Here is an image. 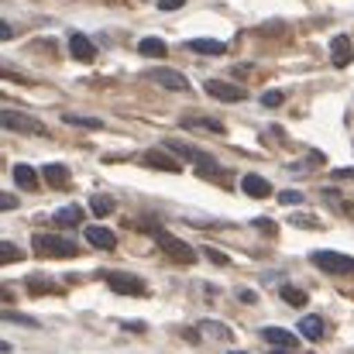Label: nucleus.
I'll use <instances>...</instances> for the list:
<instances>
[{
  "mask_svg": "<svg viewBox=\"0 0 354 354\" xmlns=\"http://www.w3.org/2000/svg\"><path fill=\"white\" fill-rule=\"evenodd\" d=\"M183 124H186V127H203V131H210V134H224V124H221V120H210V118H186Z\"/></svg>",
  "mask_w": 354,
  "mask_h": 354,
  "instance_id": "4be33fe9",
  "label": "nucleus"
},
{
  "mask_svg": "<svg viewBox=\"0 0 354 354\" xmlns=\"http://www.w3.org/2000/svg\"><path fill=\"white\" fill-rule=\"evenodd\" d=\"M165 148H169L172 155H183V158H189L196 169H200V165H207V162H214L207 151H200V148H193V145H186V141H165Z\"/></svg>",
  "mask_w": 354,
  "mask_h": 354,
  "instance_id": "9d476101",
  "label": "nucleus"
},
{
  "mask_svg": "<svg viewBox=\"0 0 354 354\" xmlns=\"http://www.w3.org/2000/svg\"><path fill=\"white\" fill-rule=\"evenodd\" d=\"M31 244L45 258H73V254H80V248L73 241H66V237H59V234H38Z\"/></svg>",
  "mask_w": 354,
  "mask_h": 354,
  "instance_id": "7ed1b4c3",
  "label": "nucleus"
},
{
  "mask_svg": "<svg viewBox=\"0 0 354 354\" xmlns=\"http://www.w3.org/2000/svg\"><path fill=\"white\" fill-rule=\"evenodd\" d=\"M261 337H265L268 344H279V348H296V334H292V330H282V327H265Z\"/></svg>",
  "mask_w": 354,
  "mask_h": 354,
  "instance_id": "2eb2a0df",
  "label": "nucleus"
},
{
  "mask_svg": "<svg viewBox=\"0 0 354 354\" xmlns=\"http://www.w3.org/2000/svg\"><path fill=\"white\" fill-rule=\"evenodd\" d=\"M14 183L21 189H38V172L31 165H14Z\"/></svg>",
  "mask_w": 354,
  "mask_h": 354,
  "instance_id": "a211bd4d",
  "label": "nucleus"
},
{
  "mask_svg": "<svg viewBox=\"0 0 354 354\" xmlns=\"http://www.w3.org/2000/svg\"><path fill=\"white\" fill-rule=\"evenodd\" d=\"M189 52H200V55H224V41H214V38H193V41H189Z\"/></svg>",
  "mask_w": 354,
  "mask_h": 354,
  "instance_id": "f3484780",
  "label": "nucleus"
},
{
  "mask_svg": "<svg viewBox=\"0 0 354 354\" xmlns=\"http://www.w3.org/2000/svg\"><path fill=\"white\" fill-rule=\"evenodd\" d=\"M28 292L31 296H52V292H59V286L48 282V279H41V275H31L28 279Z\"/></svg>",
  "mask_w": 354,
  "mask_h": 354,
  "instance_id": "aec40b11",
  "label": "nucleus"
},
{
  "mask_svg": "<svg viewBox=\"0 0 354 354\" xmlns=\"http://www.w3.org/2000/svg\"><path fill=\"white\" fill-rule=\"evenodd\" d=\"M138 52L141 55H151V59H162L165 55V41L162 38H141L138 41Z\"/></svg>",
  "mask_w": 354,
  "mask_h": 354,
  "instance_id": "412c9836",
  "label": "nucleus"
},
{
  "mask_svg": "<svg viewBox=\"0 0 354 354\" xmlns=\"http://www.w3.org/2000/svg\"><path fill=\"white\" fill-rule=\"evenodd\" d=\"M86 241H90L93 248H100V251H114V244H118L114 231H107V227H100V224L86 227Z\"/></svg>",
  "mask_w": 354,
  "mask_h": 354,
  "instance_id": "ddd939ff",
  "label": "nucleus"
},
{
  "mask_svg": "<svg viewBox=\"0 0 354 354\" xmlns=\"http://www.w3.org/2000/svg\"><path fill=\"white\" fill-rule=\"evenodd\" d=\"M292 224H296V227H320L313 217H292Z\"/></svg>",
  "mask_w": 354,
  "mask_h": 354,
  "instance_id": "72a5a7b5",
  "label": "nucleus"
},
{
  "mask_svg": "<svg viewBox=\"0 0 354 354\" xmlns=\"http://www.w3.org/2000/svg\"><path fill=\"white\" fill-rule=\"evenodd\" d=\"M183 3H186V0H158V10H165V14H169V10H179Z\"/></svg>",
  "mask_w": 354,
  "mask_h": 354,
  "instance_id": "2f4dec72",
  "label": "nucleus"
},
{
  "mask_svg": "<svg viewBox=\"0 0 354 354\" xmlns=\"http://www.w3.org/2000/svg\"><path fill=\"white\" fill-rule=\"evenodd\" d=\"M3 320H10V324H17V327H38L31 317H24V313H14V310H7V313H3Z\"/></svg>",
  "mask_w": 354,
  "mask_h": 354,
  "instance_id": "bb28decb",
  "label": "nucleus"
},
{
  "mask_svg": "<svg viewBox=\"0 0 354 354\" xmlns=\"http://www.w3.org/2000/svg\"><path fill=\"white\" fill-rule=\"evenodd\" d=\"M145 80L155 83V86H162V90H172V93H186L189 90V80L183 73H176V69H148Z\"/></svg>",
  "mask_w": 354,
  "mask_h": 354,
  "instance_id": "20e7f679",
  "label": "nucleus"
},
{
  "mask_svg": "<svg viewBox=\"0 0 354 354\" xmlns=\"http://www.w3.org/2000/svg\"><path fill=\"white\" fill-rule=\"evenodd\" d=\"M124 327H127V330H134V334H145V324H138V320H127Z\"/></svg>",
  "mask_w": 354,
  "mask_h": 354,
  "instance_id": "4c0bfd02",
  "label": "nucleus"
},
{
  "mask_svg": "<svg viewBox=\"0 0 354 354\" xmlns=\"http://www.w3.org/2000/svg\"><path fill=\"white\" fill-rule=\"evenodd\" d=\"M282 299H286L289 306H306L310 296H306L303 289H296V286H282Z\"/></svg>",
  "mask_w": 354,
  "mask_h": 354,
  "instance_id": "a878e982",
  "label": "nucleus"
},
{
  "mask_svg": "<svg viewBox=\"0 0 354 354\" xmlns=\"http://www.w3.org/2000/svg\"><path fill=\"white\" fill-rule=\"evenodd\" d=\"M254 227H258V231H265V234H272V231H275V224H272V221H254Z\"/></svg>",
  "mask_w": 354,
  "mask_h": 354,
  "instance_id": "c9c22d12",
  "label": "nucleus"
},
{
  "mask_svg": "<svg viewBox=\"0 0 354 354\" xmlns=\"http://www.w3.org/2000/svg\"><path fill=\"white\" fill-rule=\"evenodd\" d=\"M107 286L118 292V296H145V282L131 272H111L107 275Z\"/></svg>",
  "mask_w": 354,
  "mask_h": 354,
  "instance_id": "423d86ee",
  "label": "nucleus"
},
{
  "mask_svg": "<svg viewBox=\"0 0 354 354\" xmlns=\"http://www.w3.org/2000/svg\"><path fill=\"white\" fill-rule=\"evenodd\" d=\"M155 241H158V248H162L172 261H179V265H193V261H196V248L186 244L183 237L165 234V231H155Z\"/></svg>",
  "mask_w": 354,
  "mask_h": 354,
  "instance_id": "f03ea898",
  "label": "nucleus"
},
{
  "mask_svg": "<svg viewBox=\"0 0 354 354\" xmlns=\"http://www.w3.org/2000/svg\"><path fill=\"white\" fill-rule=\"evenodd\" d=\"M90 210H93L97 217H111V214H114V200H111V196H93V200H90Z\"/></svg>",
  "mask_w": 354,
  "mask_h": 354,
  "instance_id": "393cba45",
  "label": "nucleus"
},
{
  "mask_svg": "<svg viewBox=\"0 0 354 354\" xmlns=\"http://www.w3.org/2000/svg\"><path fill=\"white\" fill-rule=\"evenodd\" d=\"M282 100H286V97H282L279 90H268V93L261 97V104H265V107H282Z\"/></svg>",
  "mask_w": 354,
  "mask_h": 354,
  "instance_id": "c85d7f7f",
  "label": "nucleus"
},
{
  "mask_svg": "<svg viewBox=\"0 0 354 354\" xmlns=\"http://www.w3.org/2000/svg\"><path fill=\"white\" fill-rule=\"evenodd\" d=\"M237 299H241V303H254V299H258V296H254V292H251V289H241V292H237Z\"/></svg>",
  "mask_w": 354,
  "mask_h": 354,
  "instance_id": "e433bc0d",
  "label": "nucleus"
},
{
  "mask_svg": "<svg viewBox=\"0 0 354 354\" xmlns=\"http://www.w3.org/2000/svg\"><path fill=\"white\" fill-rule=\"evenodd\" d=\"M7 38H14V31H10L7 21H0V41H7Z\"/></svg>",
  "mask_w": 354,
  "mask_h": 354,
  "instance_id": "f704fd0d",
  "label": "nucleus"
},
{
  "mask_svg": "<svg viewBox=\"0 0 354 354\" xmlns=\"http://www.w3.org/2000/svg\"><path fill=\"white\" fill-rule=\"evenodd\" d=\"M299 200H303V193H296V189H282V193H279V203H289V207H292V203H299Z\"/></svg>",
  "mask_w": 354,
  "mask_h": 354,
  "instance_id": "c756f323",
  "label": "nucleus"
},
{
  "mask_svg": "<svg viewBox=\"0 0 354 354\" xmlns=\"http://www.w3.org/2000/svg\"><path fill=\"white\" fill-rule=\"evenodd\" d=\"M227 354H248V351H227Z\"/></svg>",
  "mask_w": 354,
  "mask_h": 354,
  "instance_id": "ea45409f",
  "label": "nucleus"
},
{
  "mask_svg": "<svg viewBox=\"0 0 354 354\" xmlns=\"http://www.w3.org/2000/svg\"><path fill=\"white\" fill-rule=\"evenodd\" d=\"M41 176H45V183L55 186V189H66V186H69V169H66V165H55V162H52V165H45Z\"/></svg>",
  "mask_w": 354,
  "mask_h": 354,
  "instance_id": "dca6fc26",
  "label": "nucleus"
},
{
  "mask_svg": "<svg viewBox=\"0 0 354 354\" xmlns=\"http://www.w3.org/2000/svg\"><path fill=\"white\" fill-rule=\"evenodd\" d=\"M59 227H76V224H83V210L80 207H62V210H55V217H52Z\"/></svg>",
  "mask_w": 354,
  "mask_h": 354,
  "instance_id": "6ab92c4d",
  "label": "nucleus"
},
{
  "mask_svg": "<svg viewBox=\"0 0 354 354\" xmlns=\"http://www.w3.org/2000/svg\"><path fill=\"white\" fill-rule=\"evenodd\" d=\"M141 162H145L148 169H158V172H183V165L172 158L169 148H151V151L141 155Z\"/></svg>",
  "mask_w": 354,
  "mask_h": 354,
  "instance_id": "6e6552de",
  "label": "nucleus"
},
{
  "mask_svg": "<svg viewBox=\"0 0 354 354\" xmlns=\"http://www.w3.org/2000/svg\"><path fill=\"white\" fill-rule=\"evenodd\" d=\"M330 59H334V66L337 69H348L354 62V45L348 35H337L334 41H330Z\"/></svg>",
  "mask_w": 354,
  "mask_h": 354,
  "instance_id": "1a4fd4ad",
  "label": "nucleus"
},
{
  "mask_svg": "<svg viewBox=\"0 0 354 354\" xmlns=\"http://www.w3.org/2000/svg\"><path fill=\"white\" fill-rule=\"evenodd\" d=\"M69 52H73V59H80V62H93V59H97V45H93L86 35H73V38H69Z\"/></svg>",
  "mask_w": 354,
  "mask_h": 354,
  "instance_id": "f8f14e48",
  "label": "nucleus"
},
{
  "mask_svg": "<svg viewBox=\"0 0 354 354\" xmlns=\"http://www.w3.org/2000/svg\"><path fill=\"white\" fill-rule=\"evenodd\" d=\"M313 265L324 268L327 275H341V279L354 275V258L344 251H313Z\"/></svg>",
  "mask_w": 354,
  "mask_h": 354,
  "instance_id": "f257e3e1",
  "label": "nucleus"
},
{
  "mask_svg": "<svg viewBox=\"0 0 354 354\" xmlns=\"http://www.w3.org/2000/svg\"><path fill=\"white\" fill-rule=\"evenodd\" d=\"M0 207H3V210H14V207H17V196L3 193V196H0Z\"/></svg>",
  "mask_w": 354,
  "mask_h": 354,
  "instance_id": "473e14b6",
  "label": "nucleus"
},
{
  "mask_svg": "<svg viewBox=\"0 0 354 354\" xmlns=\"http://www.w3.org/2000/svg\"><path fill=\"white\" fill-rule=\"evenodd\" d=\"M207 258H210L214 265H227V254H221L217 248H207Z\"/></svg>",
  "mask_w": 354,
  "mask_h": 354,
  "instance_id": "7c9ffc66",
  "label": "nucleus"
},
{
  "mask_svg": "<svg viewBox=\"0 0 354 354\" xmlns=\"http://www.w3.org/2000/svg\"><path fill=\"white\" fill-rule=\"evenodd\" d=\"M286 351H292V348H286ZM286 351H272V354H286Z\"/></svg>",
  "mask_w": 354,
  "mask_h": 354,
  "instance_id": "58836bf2",
  "label": "nucleus"
},
{
  "mask_svg": "<svg viewBox=\"0 0 354 354\" xmlns=\"http://www.w3.org/2000/svg\"><path fill=\"white\" fill-rule=\"evenodd\" d=\"M299 334H303L306 341H324L327 327H324V320H320L317 313H306V317L299 320Z\"/></svg>",
  "mask_w": 354,
  "mask_h": 354,
  "instance_id": "4468645a",
  "label": "nucleus"
},
{
  "mask_svg": "<svg viewBox=\"0 0 354 354\" xmlns=\"http://www.w3.org/2000/svg\"><path fill=\"white\" fill-rule=\"evenodd\" d=\"M0 124L7 131H17V134H48L41 120H35L31 114H17V111H3L0 114Z\"/></svg>",
  "mask_w": 354,
  "mask_h": 354,
  "instance_id": "39448f33",
  "label": "nucleus"
},
{
  "mask_svg": "<svg viewBox=\"0 0 354 354\" xmlns=\"http://www.w3.org/2000/svg\"><path fill=\"white\" fill-rule=\"evenodd\" d=\"M207 93H210L214 100H221V104H241V100L248 97V90H244V86H237V83H224V80H210V83H207Z\"/></svg>",
  "mask_w": 354,
  "mask_h": 354,
  "instance_id": "0eeeda50",
  "label": "nucleus"
},
{
  "mask_svg": "<svg viewBox=\"0 0 354 354\" xmlns=\"http://www.w3.org/2000/svg\"><path fill=\"white\" fill-rule=\"evenodd\" d=\"M0 258H3V261H21V251H17L10 241H3V244H0Z\"/></svg>",
  "mask_w": 354,
  "mask_h": 354,
  "instance_id": "cd10ccee",
  "label": "nucleus"
},
{
  "mask_svg": "<svg viewBox=\"0 0 354 354\" xmlns=\"http://www.w3.org/2000/svg\"><path fill=\"white\" fill-rule=\"evenodd\" d=\"M241 189H244L251 200H268V196H272V183L261 179V176H251V172L241 179Z\"/></svg>",
  "mask_w": 354,
  "mask_h": 354,
  "instance_id": "9b49d317",
  "label": "nucleus"
},
{
  "mask_svg": "<svg viewBox=\"0 0 354 354\" xmlns=\"http://www.w3.org/2000/svg\"><path fill=\"white\" fill-rule=\"evenodd\" d=\"M200 327H203V334H210V337H217V341H231V327H224V324H217V320H203Z\"/></svg>",
  "mask_w": 354,
  "mask_h": 354,
  "instance_id": "5701e85b",
  "label": "nucleus"
},
{
  "mask_svg": "<svg viewBox=\"0 0 354 354\" xmlns=\"http://www.w3.org/2000/svg\"><path fill=\"white\" fill-rule=\"evenodd\" d=\"M66 124H73V127H90V131H100L104 127V120L100 118H83V114H66Z\"/></svg>",
  "mask_w": 354,
  "mask_h": 354,
  "instance_id": "b1692460",
  "label": "nucleus"
}]
</instances>
